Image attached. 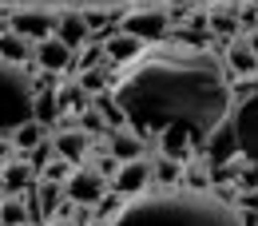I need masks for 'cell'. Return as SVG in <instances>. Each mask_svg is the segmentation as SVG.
<instances>
[{"label":"cell","instance_id":"6da1fadb","mask_svg":"<svg viewBox=\"0 0 258 226\" xmlns=\"http://www.w3.org/2000/svg\"><path fill=\"white\" fill-rule=\"evenodd\" d=\"M111 96L127 131L159 143V155L191 163L230 111V76L215 52H155L119 71Z\"/></svg>","mask_w":258,"mask_h":226},{"label":"cell","instance_id":"7a4b0ae2","mask_svg":"<svg viewBox=\"0 0 258 226\" xmlns=\"http://www.w3.org/2000/svg\"><path fill=\"white\" fill-rule=\"evenodd\" d=\"M111 226H242V214L211 191L159 187L127 198Z\"/></svg>","mask_w":258,"mask_h":226},{"label":"cell","instance_id":"3957f363","mask_svg":"<svg viewBox=\"0 0 258 226\" xmlns=\"http://www.w3.org/2000/svg\"><path fill=\"white\" fill-rule=\"evenodd\" d=\"M238 88H230V127L238 143V159L258 167V76L254 80H234Z\"/></svg>","mask_w":258,"mask_h":226},{"label":"cell","instance_id":"277c9868","mask_svg":"<svg viewBox=\"0 0 258 226\" xmlns=\"http://www.w3.org/2000/svg\"><path fill=\"white\" fill-rule=\"evenodd\" d=\"M32 76L24 67L0 60V135H12L24 119H32Z\"/></svg>","mask_w":258,"mask_h":226},{"label":"cell","instance_id":"5b68a950","mask_svg":"<svg viewBox=\"0 0 258 226\" xmlns=\"http://www.w3.org/2000/svg\"><path fill=\"white\" fill-rule=\"evenodd\" d=\"M119 32H127V36L147 44V40H163V36L171 32V20H167V12H159V8H131V12H123Z\"/></svg>","mask_w":258,"mask_h":226},{"label":"cell","instance_id":"8992f818","mask_svg":"<svg viewBox=\"0 0 258 226\" xmlns=\"http://www.w3.org/2000/svg\"><path fill=\"white\" fill-rule=\"evenodd\" d=\"M103 194H107V179L96 175L92 167H76L64 179V198H72L76 206H96Z\"/></svg>","mask_w":258,"mask_h":226},{"label":"cell","instance_id":"52a82bcc","mask_svg":"<svg viewBox=\"0 0 258 226\" xmlns=\"http://www.w3.org/2000/svg\"><path fill=\"white\" fill-rule=\"evenodd\" d=\"M8 20H12V32L24 36L28 44H32V40L40 44V40H48V36L56 32V16L44 12V8H20V12H12Z\"/></svg>","mask_w":258,"mask_h":226},{"label":"cell","instance_id":"ba28073f","mask_svg":"<svg viewBox=\"0 0 258 226\" xmlns=\"http://www.w3.org/2000/svg\"><path fill=\"white\" fill-rule=\"evenodd\" d=\"M115 194H123V198H135V194H143L151 187V163L147 159H131V163H119V171H115V179L107 183Z\"/></svg>","mask_w":258,"mask_h":226},{"label":"cell","instance_id":"9c48e42d","mask_svg":"<svg viewBox=\"0 0 258 226\" xmlns=\"http://www.w3.org/2000/svg\"><path fill=\"white\" fill-rule=\"evenodd\" d=\"M32 64L40 67V71H48V76H60V71H72V64H76V52H72L68 44H60L56 36H48V40H40V44H36Z\"/></svg>","mask_w":258,"mask_h":226},{"label":"cell","instance_id":"30bf717a","mask_svg":"<svg viewBox=\"0 0 258 226\" xmlns=\"http://www.w3.org/2000/svg\"><path fill=\"white\" fill-rule=\"evenodd\" d=\"M219 60L230 67V76H234V80H254V76H258V56L250 52L246 36H234L223 52H219Z\"/></svg>","mask_w":258,"mask_h":226},{"label":"cell","instance_id":"8fae6325","mask_svg":"<svg viewBox=\"0 0 258 226\" xmlns=\"http://www.w3.org/2000/svg\"><path fill=\"white\" fill-rule=\"evenodd\" d=\"M52 143H56V155H60V159H68L72 167H80V163L88 159V151H92V135H88V131H80L76 123L60 127Z\"/></svg>","mask_w":258,"mask_h":226},{"label":"cell","instance_id":"7c38bea8","mask_svg":"<svg viewBox=\"0 0 258 226\" xmlns=\"http://www.w3.org/2000/svg\"><path fill=\"white\" fill-rule=\"evenodd\" d=\"M52 36L76 52V48H84V44L92 40V28H88L84 12H60V16H56V32H52Z\"/></svg>","mask_w":258,"mask_h":226},{"label":"cell","instance_id":"4fadbf2b","mask_svg":"<svg viewBox=\"0 0 258 226\" xmlns=\"http://www.w3.org/2000/svg\"><path fill=\"white\" fill-rule=\"evenodd\" d=\"M103 52H107L111 64L127 67V64H135V60L143 56V40H135V36H127V32H111L103 40Z\"/></svg>","mask_w":258,"mask_h":226},{"label":"cell","instance_id":"5bb4252c","mask_svg":"<svg viewBox=\"0 0 258 226\" xmlns=\"http://www.w3.org/2000/svg\"><path fill=\"white\" fill-rule=\"evenodd\" d=\"M32 183H36V171L28 159L4 163V171H0V194H24Z\"/></svg>","mask_w":258,"mask_h":226},{"label":"cell","instance_id":"9a60e30c","mask_svg":"<svg viewBox=\"0 0 258 226\" xmlns=\"http://www.w3.org/2000/svg\"><path fill=\"white\" fill-rule=\"evenodd\" d=\"M107 151L119 163H131V159H143V155H147V143H143L135 131L123 127V131H111V135H107Z\"/></svg>","mask_w":258,"mask_h":226},{"label":"cell","instance_id":"2e32d148","mask_svg":"<svg viewBox=\"0 0 258 226\" xmlns=\"http://www.w3.org/2000/svg\"><path fill=\"white\" fill-rule=\"evenodd\" d=\"M88 107H92V96H88L76 80H68V84L56 88V111H60V115H84Z\"/></svg>","mask_w":258,"mask_h":226},{"label":"cell","instance_id":"e0dca14e","mask_svg":"<svg viewBox=\"0 0 258 226\" xmlns=\"http://www.w3.org/2000/svg\"><path fill=\"white\" fill-rule=\"evenodd\" d=\"M0 60H8V64H16V67L32 64V44L8 28V32H0Z\"/></svg>","mask_w":258,"mask_h":226},{"label":"cell","instance_id":"ac0fdd59","mask_svg":"<svg viewBox=\"0 0 258 226\" xmlns=\"http://www.w3.org/2000/svg\"><path fill=\"white\" fill-rule=\"evenodd\" d=\"M207 32L215 36V40H223V44H230L234 36L242 32L238 28V12H223V8L219 12H207Z\"/></svg>","mask_w":258,"mask_h":226},{"label":"cell","instance_id":"d6986e66","mask_svg":"<svg viewBox=\"0 0 258 226\" xmlns=\"http://www.w3.org/2000/svg\"><path fill=\"white\" fill-rule=\"evenodd\" d=\"M8 139H12V147H16V151H32L36 143H44V139H48V127H44L40 119H24V123L12 131Z\"/></svg>","mask_w":258,"mask_h":226},{"label":"cell","instance_id":"ffe728a7","mask_svg":"<svg viewBox=\"0 0 258 226\" xmlns=\"http://www.w3.org/2000/svg\"><path fill=\"white\" fill-rule=\"evenodd\" d=\"M151 179H159V187H179L183 183V163L167 159L155 151V159H151Z\"/></svg>","mask_w":258,"mask_h":226},{"label":"cell","instance_id":"44dd1931","mask_svg":"<svg viewBox=\"0 0 258 226\" xmlns=\"http://www.w3.org/2000/svg\"><path fill=\"white\" fill-rule=\"evenodd\" d=\"M0 222H4V226L32 222V214H28V206H24V198H20V194H4V198H0Z\"/></svg>","mask_w":258,"mask_h":226},{"label":"cell","instance_id":"7402d4cb","mask_svg":"<svg viewBox=\"0 0 258 226\" xmlns=\"http://www.w3.org/2000/svg\"><path fill=\"white\" fill-rule=\"evenodd\" d=\"M107 64V52H103V40H88L84 44V56H76L72 71H88V67H103Z\"/></svg>","mask_w":258,"mask_h":226},{"label":"cell","instance_id":"603a6c76","mask_svg":"<svg viewBox=\"0 0 258 226\" xmlns=\"http://www.w3.org/2000/svg\"><path fill=\"white\" fill-rule=\"evenodd\" d=\"M60 187H64V183H44V179H36V198H40V214H56V206L64 202V198H60Z\"/></svg>","mask_w":258,"mask_h":226},{"label":"cell","instance_id":"cb8c5ba5","mask_svg":"<svg viewBox=\"0 0 258 226\" xmlns=\"http://www.w3.org/2000/svg\"><path fill=\"white\" fill-rule=\"evenodd\" d=\"M76 84L88 92V96H96V92H107V71L103 67H88V71H76Z\"/></svg>","mask_w":258,"mask_h":226},{"label":"cell","instance_id":"d4e9b609","mask_svg":"<svg viewBox=\"0 0 258 226\" xmlns=\"http://www.w3.org/2000/svg\"><path fill=\"white\" fill-rule=\"evenodd\" d=\"M123 202H127L123 194H115L111 187H107V194H103V198L96 202V218H103V222H111V218H115V214L123 210Z\"/></svg>","mask_w":258,"mask_h":226},{"label":"cell","instance_id":"484cf974","mask_svg":"<svg viewBox=\"0 0 258 226\" xmlns=\"http://www.w3.org/2000/svg\"><path fill=\"white\" fill-rule=\"evenodd\" d=\"M72 171H76V167H72L68 159H60V155H56V159L48 163V167H44V171H40L36 179H44V183H64V179L72 175Z\"/></svg>","mask_w":258,"mask_h":226},{"label":"cell","instance_id":"4316f807","mask_svg":"<svg viewBox=\"0 0 258 226\" xmlns=\"http://www.w3.org/2000/svg\"><path fill=\"white\" fill-rule=\"evenodd\" d=\"M52 159H56V143H52V139H44V143H36V147H32V159H28V163H32V171L40 175Z\"/></svg>","mask_w":258,"mask_h":226},{"label":"cell","instance_id":"83f0119b","mask_svg":"<svg viewBox=\"0 0 258 226\" xmlns=\"http://www.w3.org/2000/svg\"><path fill=\"white\" fill-rule=\"evenodd\" d=\"M96 151H99V155H96V167H92V171H96V175H103V179L111 183V179H115V171H119V159H115L107 147H96Z\"/></svg>","mask_w":258,"mask_h":226},{"label":"cell","instance_id":"f1b7e54d","mask_svg":"<svg viewBox=\"0 0 258 226\" xmlns=\"http://www.w3.org/2000/svg\"><path fill=\"white\" fill-rule=\"evenodd\" d=\"M76 127H80V131H88V135H103V131H107V123L99 119V111H96V107H88V111H84V115L76 119Z\"/></svg>","mask_w":258,"mask_h":226},{"label":"cell","instance_id":"f546056e","mask_svg":"<svg viewBox=\"0 0 258 226\" xmlns=\"http://www.w3.org/2000/svg\"><path fill=\"white\" fill-rule=\"evenodd\" d=\"M183 183H187V191H207V171H203V167H195V171L183 175Z\"/></svg>","mask_w":258,"mask_h":226},{"label":"cell","instance_id":"4dcf8cb0","mask_svg":"<svg viewBox=\"0 0 258 226\" xmlns=\"http://www.w3.org/2000/svg\"><path fill=\"white\" fill-rule=\"evenodd\" d=\"M246 44H250V52L258 56V28H254V32H246Z\"/></svg>","mask_w":258,"mask_h":226},{"label":"cell","instance_id":"1f68e13d","mask_svg":"<svg viewBox=\"0 0 258 226\" xmlns=\"http://www.w3.org/2000/svg\"><path fill=\"white\" fill-rule=\"evenodd\" d=\"M48 226H76V222H72V218H52Z\"/></svg>","mask_w":258,"mask_h":226},{"label":"cell","instance_id":"d6a6232c","mask_svg":"<svg viewBox=\"0 0 258 226\" xmlns=\"http://www.w3.org/2000/svg\"><path fill=\"white\" fill-rule=\"evenodd\" d=\"M88 226H111V222H103V218H92V222H88Z\"/></svg>","mask_w":258,"mask_h":226},{"label":"cell","instance_id":"836d02e7","mask_svg":"<svg viewBox=\"0 0 258 226\" xmlns=\"http://www.w3.org/2000/svg\"><path fill=\"white\" fill-rule=\"evenodd\" d=\"M0 226H4V222H0Z\"/></svg>","mask_w":258,"mask_h":226}]
</instances>
